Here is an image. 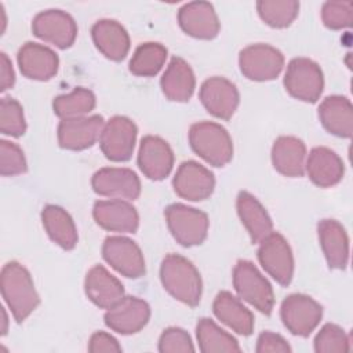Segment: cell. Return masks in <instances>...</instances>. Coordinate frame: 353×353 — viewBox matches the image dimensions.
<instances>
[{"instance_id": "cell-1", "label": "cell", "mask_w": 353, "mask_h": 353, "mask_svg": "<svg viewBox=\"0 0 353 353\" xmlns=\"http://www.w3.org/2000/svg\"><path fill=\"white\" fill-rule=\"evenodd\" d=\"M0 288L3 299L17 323L26 320L40 303V296L29 270L15 261L7 262L3 266Z\"/></svg>"}, {"instance_id": "cell-2", "label": "cell", "mask_w": 353, "mask_h": 353, "mask_svg": "<svg viewBox=\"0 0 353 353\" xmlns=\"http://www.w3.org/2000/svg\"><path fill=\"white\" fill-rule=\"evenodd\" d=\"M160 280L164 290L176 301L192 307L200 303L203 292L201 276L185 256L168 254L160 266Z\"/></svg>"}, {"instance_id": "cell-3", "label": "cell", "mask_w": 353, "mask_h": 353, "mask_svg": "<svg viewBox=\"0 0 353 353\" xmlns=\"http://www.w3.org/2000/svg\"><path fill=\"white\" fill-rule=\"evenodd\" d=\"M189 143L196 154L214 167H223L233 157V142L228 130L214 121L192 124Z\"/></svg>"}, {"instance_id": "cell-4", "label": "cell", "mask_w": 353, "mask_h": 353, "mask_svg": "<svg viewBox=\"0 0 353 353\" xmlns=\"http://www.w3.org/2000/svg\"><path fill=\"white\" fill-rule=\"evenodd\" d=\"M233 287L243 301L261 313L266 316L272 313L274 306L273 288L252 262L247 259L237 261L233 269Z\"/></svg>"}, {"instance_id": "cell-5", "label": "cell", "mask_w": 353, "mask_h": 353, "mask_svg": "<svg viewBox=\"0 0 353 353\" xmlns=\"http://www.w3.org/2000/svg\"><path fill=\"white\" fill-rule=\"evenodd\" d=\"M172 237L183 247L200 245L208 234L210 221L205 212L186 204L174 203L164 211Z\"/></svg>"}, {"instance_id": "cell-6", "label": "cell", "mask_w": 353, "mask_h": 353, "mask_svg": "<svg viewBox=\"0 0 353 353\" xmlns=\"http://www.w3.org/2000/svg\"><path fill=\"white\" fill-rule=\"evenodd\" d=\"M284 87L295 99L314 103L319 101L324 88L323 70L309 58H294L287 65Z\"/></svg>"}, {"instance_id": "cell-7", "label": "cell", "mask_w": 353, "mask_h": 353, "mask_svg": "<svg viewBox=\"0 0 353 353\" xmlns=\"http://www.w3.org/2000/svg\"><path fill=\"white\" fill-rule=\"evenodd\" d=\"M240 72L252 81L276 79L284 66V55L273 46L258 43L243 48L239 54Z\"/></svg>"}, {"instance_id": "cell-8", "label": "cell", "mask_w": 353, "mask_h": 353, "mask_svg": "<svg viewBox=\"0 0 353 353\" xmlns=\"http://www.w3.org/2000/svg\"><path fill=\"white\" fill-rule=\"evenodd\" d=\"M280 317L291 334L305 338L319 325L323 317V307L309 295L291 294L281 302Z\"/></svg>"}, {"instance_id": "cell-9", "label": "cell", "mask_w": 353, "mask_h": 353, "mask_svg": "<svg viewBox=\"0 0 353 353\" xmlns=\"http://www.w3.org/2000/svg\"><path fill=\"white\" fill-rule=\"evenodd\" d=\"M258 244V261L265 272L280 285H288L294 276V255L288 241L283 234L272 232Z\"/></svg>"}, {"instance_id": "cell-10", "label": "cell", "mask_w": 353, "mask_h": 353, "mask_svg": "<svg viewBox=\"0 0 353 353\" xmlns=\"http://www.w3.org/2000/svg\"><path fill=\"white\" fill-rule=\"evenodd\" d=\"M138 128L135 123L125 116H113L109 119L101 132L99 146L105 157L110 161L121 163L131 159Z\"/></svg>"}, {"instance_id": "cell-11", "label": "cell", "mask_w": 353, "mask_h": 353, "mask_svg": "<svg viewBox=\"0 0 353 353\" xmlns=\"http://www.w3.org/2000/svg\"><path fill=\"white\" fill-rule=\"evenodd\" d=\"M102 256L116 272L128 279H139L146 272L141 248L128 237H106L102 244Z\"/></svg>"}, {"instance_id": "cell-12", "label": "cell", "mask_w": 353, "mask_h": 353, "mask_svg": "<svg viewBox=\"0 0 353 353\" xmlns=\"http://www.w3.org/2000/svg\"><path fill=\"white\" fill-rule=\"evenodd\" d=\"M32 30L34 36L61 50L69 48L77 36V25L73 17L57 8L39 12L32 21Z\"/></svg>"}, {"instance_id": "cell-13", "label": "cell", "mask_w": 353, "mask_h": 353, "mask_svg": "<svg viewBox=\"0 0 353 353\" xmlns=\"http://www.w3.org/2000/svg\"><path fill=\"white\" fill-rule=\"evenodd\" d=\"M91 186L99 196L121 200H137L141 194V181L130 168L103 167L91 178Z\"/></svg>"}, {"instance_id": "cell-14", "label": "cell", "mask_w": 353, "mask_h": 353, "mask_svg": "<svg viewBox=\"0 0 353 353\" xmlns=\"http://www.w3.org/2000/svg\"><path fill=\"white\" fill-rule=\"evenodd\" d=\"M172 186L179 197L189 201H201L212 194L215 178L207 167L194 160H188L179 164Z\"/></svg>"}, {"instance_id": "cell-15", "label": "cell", "mask_w": 353, "mask_h": 353, "mask_svg": "<svg viewBox=\"0 0 353 353\" xmlns=\"http://www.w3.org/2000/svg\"><path fill=\"white\" fill-rule=\"evenodd\" d=\"M105 120L101 114L63 119L58 125V143L66 150L91 148L101 137Z\"/></svg>"}, {"instance_id": "cell-16", "label": "cell", "mask_w": 353, "mask_h": 353, "mask_svg": "<svg viewBox=\"0 0 353 353\" xmlns=\"http://www.w3.org/2000/svg\"><path fill=\"white\" fill-rule=\"evenodd\" d=\"M150 319L148 302L137 296H124L103 316L106 327L121 335H131L141 331Z\"/></svg>"}, {"instance_id": "cell-17", "label": "cell", "mask_w": 353, "mask_h": 353, "mask_svg": "<svg viewBox=\"0 0 353 353\" xmlns=\"http://www.w3.org/2000/svg\"><path fill=\"white\" fill-rule=\"evenodd\" d=\"M199 98L210 114L222 120H229L240 102L237 87L219 76L210 77L201 84Z\"/></svg>"}, {"instance_id": "cell-18", "label": "cell", "mask_w": 353, "mask_h": 353, "mask_svg": "<svg viewBox=\"0 0 353 353\" xmlns=\"http://www.w3.org/2000/svg\"><path fill=\"white\" fill-rule=\"evenodd\" d=\"M137 161L145 176L153 181H161L172 170L174 152L163 138L146 135L141 139Z\"/></svg>"}, {"instance_id": "cell-19", "label": "cell", "mask_w": 353, "mask_h": 353, "mask_svg": "<svg viewBox=\"0 0 353 353\" xmlns=\"http://www.w3.org/2000/svg\"><path fill=\"white\" fill-rule=\"evenodd\" d=\"M178 23L186 34L201 40L216 37L221 29L215 8L208 1L183 4L178 11Z\"/></svg>"}, {"instance_id": "cell-20", "label": "cell", "mask_w": 353, "mask_h": 353, "mask_svg": "<svg viewBox=\"0 0 353 353\" xmlns=\"http://www.w3.org/2000/svg\"><path fill=\"white\" fill-rule=\"evenodd\" d=\"M92 216L97 225L109 232L135 233L139 225V216L135 207L121 199L95 201Z\"/></svg>"}, {"instance_id": "cell-21", "label": "cell", "mask_w": 353, "mask_h": 353, "mask_svg": "<svg viewBox=\"0 0 353 353\" xmlns=\"http://www.w3.org/2000/svg\"><path fill=\"white\" fill-rule=\"evenodd\" d=\"M17 61L19 70L25 77L39 81L52 79L59 66V59L55 51L33 41H28L19 48Z\"/></svg>"}, {"instance_id": "cell-22", "label": "cell", "mask_w": 353, "mask_h": 353, "mask_svg": "<svg viewBox=\"0 0 353 353\" xmlns=\"http://www.w3.org/2000/svg\"><path fill=\"white\" fill-rule=\"evenodd\" d=\"M84 291L87 298L101 309H109L125 296L121 281L102 265H95L87 272Z\"/></svg>"}, {"instance_id": "cell-23", "label": "cell", "mask_w": 353, "mask_h": 353, "mask_svg": "<svg viewBox=\"0 0 353 353\" xmlns=\"http://www.w3.org/2000/svg\"><path fill=\"white\" fill-rule=\"evenodd\" d=\"M91 37L98 51L112 61H123L130 51V36L125 28L109 18L97 21L91 28Z\"/></svg>"}, {"instance_id": "cell-24", "label": "cell", "mask_w": 353, "mask_h": 353, "mask_svg": "<svg viewBox=\"0 0 353 353\" xmlns=\"http://www.w3.org/2000/svg\"><path fill=\"white\" fill-rule=\"evenodd\" d=\"M305 171L316 186L330 188L341 182L345 165L334 150L325 146H316L306 157Z\"/></svg>"}, {"instance_id": "cell-25", "label": "cell", "mask_w": 353, "mask_h": 353, "mask_svg": "<svg viewBox=\"0 0 353 353\" xmlns=\"http://www.w3.org/2000/svg\"><path fill=\"white\" fill-rule=\"evenodd\" d=\"M319 241L331 269H345L349 262V237L335 219H321L317 225Z\"/></svg>"}, {"instance_id": "cell-26", "label": "cell", "mask_w": 353, "mask_h": 353, "mask_svg": "<svg viewBox=\"0 0 353 353\" xmlns=\"http://www.w3.org/2000/svg\"><path fill=\"white\" fill-rule=\"evenodd\" d=\"M272 163L277 172L285 176H302L306 164V146L296 137H279L272 146Z\"/></svg>"}, {"instance_id": "cell-27", "label": "cell", "mask_w": 353, "mask_h": 353, "mask_svg": "<svg viewBox=\"0 0 353 353\" xmlns=\"http://www.w3.org/2000/svg\"><path fill=\"white\" fill-rule=\"evenodd\" d=\"M160 87L170 101H189L196 87V79L190 65L179 57H172L160 79Z\"/></svg>"}, {"instance_id": "cell-28", "label": "cell", "mask_w": 353, "mask_h": 353, "mask_svg": "<svg viewBox=\"0 0 353 353\" xmlns=\"http://www.w3.org/2000/svg\"><path fill=\"white\" fill-rule=\"evenodd\" d=\"M212 310L215 317L221 323L232 328L234 332L243 336H248L252 334L254 316L232 292H218L212 303Z\"/></svg>"}, {"instance_id": "cell-29", "label": "cell", "mask_w": 353, "mask_h": 353, "mask_svg": "<svg viewBox=\"0 0 353 353\" xmlns=\"http://www.w3.org/2000/svg\"><path fill=\"white\" fill-rule=\"evenodd\" d=\"M319 119L323 127L332 135L350 138L353 131L352 102L342 95H330L319 106Z\"/></svg>"}, {"instance_id": "cell-30", "label": "cell", "mask_w": 353, "mask_h": 353, "mask_svg": "<svg viewBox=\"0 0 353 353\" xmlns=\"http://www.w3.org/2000/svg\"><path fill=\"white\" fill-rule=\"evenodd\" d=\"M236 210L252 243H259L273 232V222L265 207L248 192H240L236 200Z\"/></svg>"}, {"instance_id": "cell-31", "label": "cell", "mask_w": 353, "mask_h": 353, "mask_svg": "<svg viewBox=\"0 0 353 353\" xmlns=\"http://www.w3.org/2000/svg\"><path fill=\"white\" fill-rule=\"evenodd\" d=\"M41 222L48 237L61 248L73 250L76 247L79 240L77 229L66 210L48 204L41 211Z\"/></svg>"}, {"instance_id": "cell-32", "label": "cell", "mask_w": 353, "mask_h": 353, "mask_svg": "<svg viewBox=\"0 0 353 353\" xmlns=\"http://www.w3.org/2000/svg\"><path fill=\"white\" fill-rule=\"evenodd\" d=\"M196 336L199 349L203 353H239L241 347L234 336L218 327L211 319L203 317L196 325Z\"/></svg>"}, {"instance_id": "cell-33", "label": "cell", "mask_w": 353, "mask_h": 353, "mask_svg": "<svg viewBox=\"0 0 353 353\" xmlns=\"http://www.w3.org/2000/svg\"><path fill=\"white\" fill-rule=\"evenodd\" d=\"M167 55L168 51L163 44L154 41L142 43L135 48L128 69L135 76L153 77L164 66Z\"/></svg>"}, {"instance_id": "cell-34", "label": "cell", "mask_w": 353, "mask_h": 353, "mask_svg": "<svg viewBox=\"0 0 353 353\" xmlns=\"http://www.w3.org/2000/svg\"><path fill=\"white\" fill-rule=\"evenodd\" d=\"M97 105L95 95L91 90L77 87L69 94H62L54 98L52 109L59 119L83 117L94 110Z\"/></svg>"}, {"instance_id": "cell-35", "label": "cell", "mask_w": 353, "mask_h": 353, "mask_svg": "<svg viewBox=\"0 0 353 353\" xmlns=\"http://www.w3.org/2000/svg\"><path fill=\"white\" fill-rule=\"evenodd\" d=\"M261 19L272 28L290 26L299 12V3L295 0H261L256 3Z\"/></svg>"}, {"instance_id": "cell-36", "label": "cell", "mask_w": 353, "mask_h": 353, "mask_svg": "<svg viewBox=\"0 0 353 353\" xmlns=\"http://www.w3.org/2000/svg\"><path fill=\"white\" fill-rule=\"evenodd\" d=\"M0 131L10 137H21L26 131L23 109L14 98L4 97L0 101Z\"/></svg>"}, {"instance_id": "cell-37", "label": "cell", "mask_w": 353, "mask_h": 353, "mask_svg": "<svg viewBox=\"0 0 353 353\" xmlns=\"http://www.w3.org/2000/svg\"><path fill=\"white\" fill-rule=\"evenodd\" d=\"M349 349V336L336 324H324L314 338V352L317 353H345Z\"/></svg>"}, {"instance_id": "cell-38", "label": "cell", "mask_w": 353, "mask_h": 353, "mask_svg": "<svg viewBox=\"0 0 353 353\" xmlns=\"http://www.w3.org/2000/svg\"><path fill=\"white\" fill-rule=\"evenodd\" d=\"M323 23L332 30L349 28L353 22L352 1H325L321 7Z\"/></svg>"}, {"instance_id": "cell-39", "label": "cell", "mask_w": 353, "mask_h": 353, "mask_svg": "<svg viewBox=\"0 0 353 353\" xmlns=\"http://www.w3.org/2000/svg\"><path fill=\"white\" fill-rule=\"evenodd\" d=\"M28 170L23 150L14 142L0 141V174L12 176L23 174Z\"/></svg>"}, {"instance_id": "cell-40", "label": "cell", "mask_w": 353, "mask_h": 353, "mask_svg": "<svg viewBox=\"0 0 353 353\" xmlns=\"http://www.w3.org/2000/svg\"><path fill=\"white\" fill-rule=\"evenodd\" d=\"M160 353H186L194 352L190 335L179 327L165 328L159 339Z\"/></svg>"}, {"instance_id": "cell-41", "label": "cell", "mask_w": 353, "mask_h": 353, "mask_svg": "<svg viewBox=\"0 0 353 353\" xmlns=\"http://www.w3.org/2000/svg\"><path fill=\"white\" fill-rule=\"evenodd\" d=\"M255 350L256 353H290L292 349L281 335L265 331L259 334Z\"/></svg>"}, {"instance_id": "cell-42", "label": "cell", "mask_w": 353, "mask_h": 353, "mask_svg": "<svg viewBox=\"0 0 353 353\" xmlns=\"http://www.w3.org/2000/svg\"><path fill=\"white\" fill-rule=\"evenodd\" d=\"M88 352H91V353H103V352L119 353V352H121V346L117 342V339L114 336H112L110 334L103 332V331H97L90 338Z\"/></svg>"}, {"instance_id": "cell-43", "label": "cell", "mask_w": 353, "mask_h": 353, "mask_svg": "<svg viewBox=\"0 0 353 353\" xmlns=\"http://www.w3.org/2000/svg\"><path fill=\"white\" fill-rule=\"evenodd\" d=\"M15 83V73L12 63L6 52L0 54V91L4 92Z\"/></svg>"}, {"instance_id": "cell-44", "label": "cell", "mask_w": 353, "mask_h": 353, "mask_svg": "<svg viewBox=\"0 0 353 353\" xmlns=\"http://www.w3.org/2000/svg\"><path fill=\"white\" fill-rule=\"evenodd\" d=\"M1 312H3V328H1V335H6L7 334V313H6V309L1 307Z\"/></svg>"}]
</instances>
